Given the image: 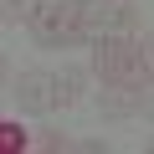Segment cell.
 I'll list each match as a JSON object with an SVG mask.
<instances>
[{"instance_id": "obj_1", "label": "cell", "mask_w": 154, "mask_h": 154, "mask_svg": "<svg viewBox=\"0 0 154 154\" xmlns=\"http://www.w3.org/2000/svg\"><path fill=\"white\" fill-rule=\"evenodd\" d=\"M88 67L98 82H128V88H144L149 82V57H144V36L134 31H113V36H93V51H88Z\"/></svg>"}, {"instance_id": "obj_2", "label": "cell", "mask_w": 154, "mask_h": 154, "mask_svg": "<svg viewBox=\"0 0 154 154\" xmlns=\"http://www.w3.org/2000/svg\"><path fill=\"white\" fill-rule=\"evenodd\" d=\"M31 41L36 46H51V51H72V46H93L88 26H82V5L77 0H41L26 21Z\"/></svg>"}, {"instance_id": "obj_3", "label": "cell", "mask_w": 154, "mask_h": 154, "mask_svg": "<svg viewBox=\"0 0 154 154\" xmlns=\"http://www.w3.org/2000/svg\"><path fill=\"white\" fill-rule=\"evenodd\" d=\"M77 5H82V26H88V36L139 31V11H134V0H77Z\"/></svg>"}, {"instance_id": "obj_4", "label": "cell", "mask_w": 154, "mask_h": 154, "mask_svg": "<svg viewBox=\"0 0 154 154\" xmlns=\"http://www.w3.org/2000/svg\"><path fill=\"white\" fill-rule=\"evenodd\" d=\"M11 103H16L21 113H51V108H57V72L26 67L16 82H11Z\"/></svg>"}, {"instance_id": "obj_5", "label": "cell", "mask_w": 154, "mask_h": 154, "mask_svg": "<svg viewBox=\"0 0 154 154\" xmlns=\"http://www.w3.org/2000/svg\"><path fill=\"white\" fill-rule=\"evenodd\" d=\"M98 113H103L108 123L134 118V113H139V88H128V82H103V88H98Z\"/></svg>"}, {"instance_id": "obj_6", "label": "cell", "mask_w": 154, "mask_h": 154, "mask_svg": "<svg viewBox=\"0 0 154 154\" xmlns=\"http://www.w3.org/2000/svg\"><path fill=\"white\" fill-rule=\"evenodd\" d=\"M88 82H93V67H88V62H67V67L57 72V108H72L77 98L88 93Z\"/></svg>"}, {"instance_id": "obj_7", "label": "cell", "mask_w": 154, "mask_h": 154, "mask_svg": "<svg viewBox=\"0 0 154 154\" xmlns=\"http://www.w3.org/2000/svg\"><path fill=\"white\" fill-rule=\"evenodd\" d=\"M31 149H41V154H72V149H77V139H72L67 128L46 123V128H36V134H31Z\"/></svg>"}, {"instance_id": "obj_8", "label": "cell", "mask_w": 154, "mask_h": 154, "mask_svg": "<svg viewBox=\"0 0 154 154\" xmlns=\"http://www.w3.org/2000/svg\"><path fill=\"white\" fill-rule=\"evenodd\" d=\"M36 5H41V0H0V21H5V26H21V21H31Z\"/></svg>"}, {"instance_id": "obj_9", "label": "cell", "mask_w": 154, "mask_h": 154, "mask_svg": "<svg viewBox=\"0 0 154 154\" xmlns=\"http://www.w3.org/2000/svg\"><path fill=\"white\" fill-rule=\"evenodd\" d=\"M139 113H144V118L154 123V77H149V82L139 88Z\"/></svg>"}, {"instance_id": "obj_10", "label": "cell", "mask_w": 154, "mask_h": 154, "mask_svg": "<svg viewBox=\"0 0 154 154\" xmlns=\"http://www.w3.org/2000/svg\"><path fill=\"white\" fill-rule=\"evenodd\" d=\"M77 149H82V154H108V144H103V139H77Z\"/></svg>"}, {"instance_id": "obj_11", "label": "cell", "mask_w": 154, "mask_h": 154, "mask_svg": "<svg viewBox=\"0 0 154 154\" xmlns=\"http://www.w3.org/2000/svg\"><path fill=\"white\" fill-rule=\"evenodd\" d=\"M144 57H149V72H154V31L144 36Z\"/></svg>"}, {"instance_id": "obj_12", "label": "cell", "mask_w": 154, "mask_h": 154, "mask_svg": "<svg viewBox=\"0 0 154 154\" xmlns=\"http://www.w3.org/2000/svg\"><path fill=\"white\" fill-rule=\"evenodd\" d=\"M144 149H149V154H154V134H149V139H144Z\"/></svg>"}]
</instances>
